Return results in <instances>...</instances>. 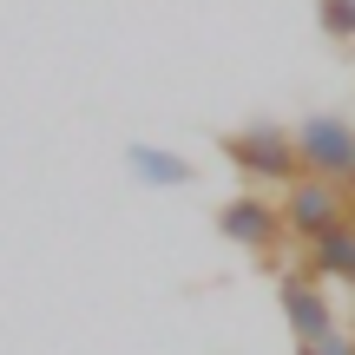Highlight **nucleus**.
Wrapping results in <instances>:
<instances>
[{"label":"nucleus","instance_id":"nucleus-10","mask_svg":"<svg viewBox=\"0 0 355 355\" xmlns=\"http://www.w3.org/2000/svg\"><path fill=\"white\" fill-rule=\"evenodd\" d=\"M343 198H349V224H355V184H343Z\"/></svg>","mask_w":355,"mask_h":355},{"label":"nucleus","instance_id":"nucleus-2","mask_svg":"<svg viewBox=\"0 0 355 355\" xmlns=\"http://www.w3.org/2000/svg\"><path fill=\"white\" fill-rule=\"evenodd\" d=\"M290 132H296V158H303L309 178L355 184V119L349 112H309Z\"/></svg>","mask_w":355,"mask_h":355},{"label":"nucleus","instance_id":"nucleus-6","mask_svg":"<svg viewBox=\"0 0 355 355\" xmlns=\"http://www.w3.org/2000/svg\"><path fill=\"white\" fill-rule=\"evenodd\" d=\"M296 270L316 283H355V224H336L322 237L296 243Z\"/></svg>","mask_w":355,"mask_h":355},{"label":"nucleus","instance_id":"nucleus-3","mask_svg":"<svg viewBox=\"0 0 355 355\" xmlns=\"http://www.w3.org/2000/svg\"><path fill=\"white\" fill-rule=\"evenodd\" d=\"M217 237L270 263V257L283 250V237H290V230H283V211H277V198H270V191H237V198L217 204Z\"/></svg>","mask_w":355,"mask_h":355},{"label":"nucleus","instance_id":"nucleus-7","mask_svg":"<svg viewBox=\"0 0 355 355\" xmlns=\"http://www.w3.org/2000/svg\"><path fill=\"white\" fill-rule=\"evenodd\" d=\"M125 165H132V178H139V184H165V191L198 184V165H184L178 152H165V145H132Z\"/></svg>","mask_w":355,"mask_h":355},{"label":"nucleus","instance_id":"nucleus-9","mask_svg":"<svg viewBox=\"0 0 355 355\" xmlns=\"http://www.w3.org/2000/svg\"><path fill=\"white\" fill-rule=\"evenodd\" d=\"M296 355H355L349 336H329V343H296Z\"/></svg>","mask_w":355,"mask_h":355},{"label":"nucleus","instance_id":"nucleus-4","mask_svg":"<svg viewBox=\"0 0 355 355\" xmlns=\"http://www.w3.org/2000/svg\"><path fill=\"white\" fill-rule=\"evenodd\" d=\"M277 211H283V230H290L296 243H309V237H322V230H336V224H349V198H343V184H329V178H296V184H283L277 191Z\"/></svg>","mask_w":355,"mask_h":355},{"label":"nucleus","instance_id":"nucleus-5","mask_svg":"<svg viewBox=\"0 0 355 355\" xmlns=\"http://www.w3.org/2000/svg\"><path fill=\"white\" fill-rule=\"evenodd\" d=\"M277 303H283V322L296 329V343H329L336 329V303H329V283L303 277V270H277Z\"/></svg>","mask_w":355,"mask_h":355},{"label":"nucleus","instance_id":"nucleus-1","mask_svg":"<svg viewBox=\"0 0 355 355\" xmlns=\"http://www.w3.org/2000/svg\"><path fill=\"white\" fill-rule=\"evenodd\" d=\"M217 152L224 165L243 178L250 191H283L303 178V158H296V132L277 125V119H243V125L217 132Z\"/></svg>","mask_w":355,"mask_h":355},{"label":"nucleus","instance_id":"nucleus-8","mask_svg":"<svg viewBox=\"0 0 355 355\" xmlns=\"http://www.w3.org/2000/svg\"><path fill=\"white\" fill-rule=\"evenodd\" d=\"M316 7V33L329 46H355V0H309Z\"/></svg>","mask_w":355,"mask_h":355}]
</instances>
